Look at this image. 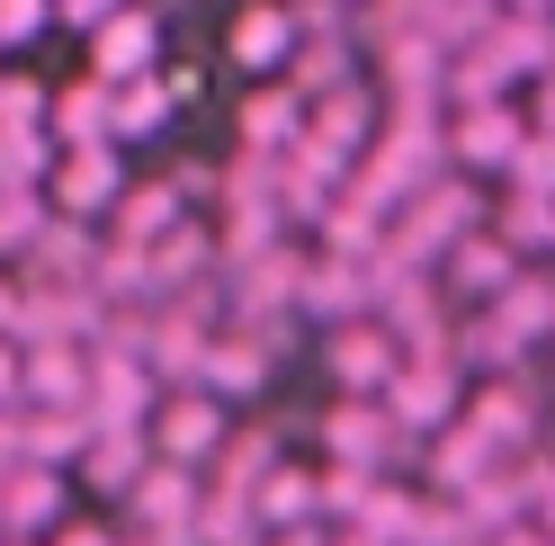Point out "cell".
<instances>
[{
	"mask_svg": "<svg viewBox=\"0 0 555 546\" xmlns=\"http://www.w3.org/2000/svg\"><path fill=\"white\" fill-rule=\"evenodd\" d=\"M73 466H81V484H90V493L126 502L134 484H144V466H153V439H144V430H90Z\"/></svg>",
	"mask_w": 555,
	"mask_h": 546,
	"instance_id": "cell-15",
	"label": "cell"
},
{
	"mask_svg": "<svg viewBox=\"0 0 555 546\" xmlns=\"http://www.w3.org/2000/svg\"><path fill=\"white\" fill-rule=\"evenodd\" d=\"M269 340H251V332H216V340H206V359H197V394H216L224 403V413H233V403H251L260 386H269Z\"/></svg>",
	"mask_w": 555,
	"mask_h": 546,
	"instance_id": "cell-10",
	"label": "cell"
},
{
	"mask_svg": "<svg viewBox=\"0 0 555 546\" xmlns=\"http://www.w3.org/2000/svg\"><path fill=\"white\" fill-rule=\"evenodd\" d=\"M37 197H46V216H54V224H90V216H108L117 197H126V161H117V144L54 153V161H46V180H37Z\"/></svg>",
	"mask_w": 555,
	"mask_h": 546,
	"instance_id": "cell-3",
	"label": "cell"
},
{
	"mask_svg": "<svg viewBox=\"0 0 555 546\" xmlns=\"http://www.w3.org/2000/svg\"><path fill=\"white\" fill-rule=\"evenodd\" d=\"M197 502H206V484L180 474V466H144V484L126 493V510L144 520V537H189L197 529Z\"/></svg>",
	"mask_w": 555,
	"mask_h": 546,
	"instance_id": "cell-13",
	"label": "cell"
},
{
	"mask_svg": "<svg viewBox=\"0 0 555 546\" xmlns=\"http://www.w3.org/2000/svg\"><path fill=\"white\" fill-rule=\"evenodd\" d=\"M46 27H54V0H0V54L37 46Z\"/></svg>",
	"mask_w": 555,
	"mask_h": 546,
	"instance_id": "cell-22",
	"label": "cell"
},
{
	"mask_svg": "<svg viewBox=\"0 0 555 546\" xmlns=\"http://www.w3.org/2000/svg\"><path fill=\"white\" fill-rule=\"evenodd\" d=\"M46 197L37 188H0V260H27V251H37L46 243Z\"/></svg>",
	"mask_w": 555,
	"mask_h": 546,
	"instance_id": "cell-20",
	"label": "cell"
},
{
	"mask_svg": "<svg viewBox=\"0 0 555 546\" xmlns=\"http://www.w3.org/2000/svg\"><path fill=\"white\" fill-rule=\"evenodd\" d=\"M323 367H332L340 403H376V394L403 377V350H395V332L376 323V314H359V323H332L323 332Z\"/></svg>",
	"mask_w": 555,
	"mask_h": 546,
	"instance_id": "cell-4",
	"label": "cell"
},
{
	"mask_svg": "<svg viewBox=\"0 0 555 546\" xmlns=\"http://www.w3.org/2000/svg\"><path fill=\"white\" fill-rule=\"evenodd\" d=\"M296 37H305V18L287 10V0H242L233 27H224V54L242 63V73L278 81V63H296Z\"/></svg>",
	"mask_w": 555,
	"mask_h": 546,
	"instance_id": "cell-9",
	"label": "cell"
},
{
	"mask_svg": "<svg viewBox=\"0 0 555 546\" xmlns=\"http://www.w3.org/2000/svg\"><path fill=\"white\" fill-rule=\"evenodd\" d=\"M251 520L278 537V529H314L323 520V474H305V466H287L278 457V474L260 484V502H251Z\"/></svg>",
	"mask_w": 555,
	"mask_h": 546,
	"instance_id": "cell-17",
	"label": "cell"
},
{
	"mask_svg": "<svg viewBox=\"0 0 555 546\" xmlns=\"http://www.w3.org/2000/svg\"><path fill=\"white\" fill-rule=\"evenodd\" d=\"M323 457H332V474H367V484H395L403 439H395V421L376 413V403H332V413H323Z\"/></svg>",
	"mask_w": 555,
	"mask_h": 546,
	"instance_id": "cell-6",
	"label": "cell"
},
{
	"mask_svg": "<svg viewBox=\"0 0 555 546\" xmlns=\"http://www.w3.org/2000/svg\"><path fill=\"white\" fill-rule=\"evenodd\" d=\"M153 367L144 359H126V350H90V394H81V413L90 430H144L153 421Z\"/></svg>",
	"mask_w": 555,
	"mask_h": 546,
	"instance_id": "cell-8",
	"label": "cell"
},
{
	"mask_svg": "<svg viewBox=\"0 0 555 546\" xmlns=\"http://www.w3.org/2000/svg\"><path fill=\"white\" fill-rule=\"evenodd\" d=\"M376 413L395 421V439H439L466 413V359H403V377L376 394Z\"/></svg>",
	"mask_w": 555,
	"mask_h": 546,
	"instance_id": "cell-1",
	"label": "cell"
},
{
	"mask_svg": "<svg viewBox=\"0 0 555 546\" xmlns=\"http://www.w3.org/2000/svg\"><path fill=\"white\" fill-rule=\"evenodd\" d=\"M108 81H54L46 90V134L63 153H81V144H108Z\"/></svg>",
	"mask_w": 555,
	"mask_h": 546,
	"instance_id": "cell-16",
	"label": "cell"
},
{
	"mask_svg": "<svg viewBox=\"0 0 555 546\" xmlns=\"http://www.w3.org/2000/svg\"><path fill=\"white\" fill-rule=\"evenodd\" d=\"M439 144H448V161H457V180H483V170H511V153L529 144V117L511 108V99H493V108H448V126H439Z\"/></svg>",
	"mask_w": 555,
	"mask_h": 546,
	"instance_id": "cell-5",
	"label": "cell"
},
{
	"mask_svg": "<svg viewBox=\"0 0 555 546\" xmlns=\"http://www.w3.org/2000/svg\"><path fill=\"white\" fill-rule=\"evenodd\" d=\"M332 546H376V537H332Z\"/></svg>",
	"mask_w": 555,
	"mask_h": 546,
	"instance_id": "cell-24",
	"label": "cell"
},
{
	"mask_svg": "<svg viewBox=\"0 0 555 546\" xmlns=\"http://www.w3.org/2000/svg\"><path fill=\"white\" fill-rule=\"evenodd\" d=\"M296 134H305V99H296L287 81H260L251 99H242V161L296 153Z\"/></svg>",
	"mask_w": 555,
	"mask_h": 546,
	"instance_id": "cell-14",
	"label": "cell"
},
{
	"mask_svg": "<svg viewBox=\"0 0 555 546\" xmlns=\"http://www.w3.org/2000/svg\"><path fill=\"white\" fill-rule=\"evenodd\" d=\"M54 510H63V474H54V466H18L10 484H0V520H10L18 537H37Z\"/></svg>",
	"mask_w": 555,
	"mask_h": 546,
	"instance_id": "cell-19",
	"label": "cell"
},
{
	"mask_svg": "<svg viewBox=\"0 0 555 546\" xmlns=\"http://www.w3.org/2000/svg\"><path fill=\"white\" fill-rule=\"evenodd\" d=\"M502 197H538V207H555V134H529V144L511 153V170H502Z\"/></svg>",
	"mask_w": 555,
	"mask_h": 546,
	"instance_id": "cell-21",
	"label": "cell"
},
{
	"mask_svg": "<svg viewBox=\"0 0 555 546\" xmlns=\"http://www.w3.org/2000/svg\"><path fill=\"white\" fill-rule=\"evenodd\" d=\"M511 278H519V260H511V251L493 243V233H466V243H457V251L439 260V287L457 296L466 314H483V304H493V296H502Z\"/></svg>",
	"mask_w": 555,
	"mask_h": 546,
	"instance_id": "cell-12",
	"label": "cell"
},
{
	"mask_svg": "<svg viewBox=\"0 0 555 546\" xmlns=\"http://www.w3.org/2000/svg\"><path fill=\"white\" fill-rule=\"evenodd\" d=\"M108 144H126V134H162L170 117H180V108H170V81L162 73H144V81H108Z\"/></svg>",
	"mask_w": 555,
	"mask_h": 546,
	"instance_id": "cell-18",
	"label": "cell"
},
{
	"mask_svg": "<svg viewBox=\"0 0 555 546\" xmlns=\"http://www.w3.org/2000/svg\"><path fill=\"white\" fill-rule=\"evenodd\" d=\"M376 117H386V99H376V81H340V90H323V99H305V144H323L332 161H350L359 170V153L376 144Z\"/></svg>",
	"mask_w": 555,
	"mask_h": 546,
	"instance_id": "cell-7",
	"label": "cell"
},
{
	"mask_svg": "<svg viewBox=\"0 0 555 546\" xmlns=\"http://www.w3.org/2000/svg\"><path fill=\"white\" fill-rule=\"evenodd\" d=\"M117 10H126V0H54V27H73V37H99Z\"/></svg>",
	"mask_w": 555,
	"mask_h": 546,
	"instance_id": "cell-23",
	"label": "cell"
},
{
	"mask_svg": "<svg viewBox=\"0 0 555 546\" xmlns=\"http://www.w3.org/2000/svg\"><path fill=\"white\" fill-rule=\"evenodd\" d=\"M144 439H153V466H180V474H197L206 457H224V439H233V413H224L216 394H197V386H170V394L153 403Z\"/></svg>",
	"mask_w": 555,
	"mask_h": 546,
	"instance_id": "cell-2",
	"label": "cell"
},
{
	"mask_svg": "<svg viewBox=\"0 0 555 546\" xmlns=\"http://www.w3.org/2000/svg\"><path fill=\"white\" fill-rule=\"evenodd\" d=\"M153 54H162V18L126 0V10L90 37V81H144V73H153Z\"/></svg>",
	"mask_w": 555,
	"mask_h": 546,
	"instance_id": "cell-11",
	"label": "cell"
}]
</instances>
